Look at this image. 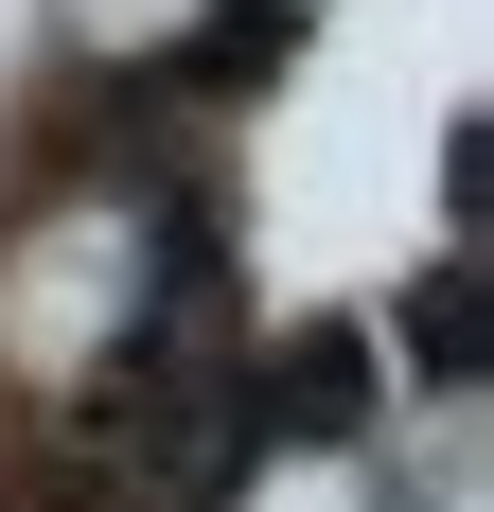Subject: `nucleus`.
Here are the masks:
<instances>
[{
    "mask_svg": "<svg viewBox=\"0 0 494 512\" xmlns=\"http://www.w3.org/2000/svg\"><path fill=\"white\" fill-rule=\"evenodd\" d=\"M230 424L247 442H353L371 424V336H283L265 371H230Z\"/></svg>",
    "mask_w": 494,
    "mask_h": 512,
    "instance_id": "1",
    "label": "nucleus"
},
{
    "mask_svg": "<svg viewBox=\"0 0 494 512\" xmlns=\"http://www.w3.org/2000/svg\"><path fill=\"white\" fill-rule=\"evenodd\" d=\"M477 265H424L406 283V354H424V389H477V301H459Z\"/></svg>",
    "mask_w": 494,
    "mask_h": 512,
    "instance_id": "2",
    "label": "nucleus"
},
{
    "mask_svg": "<svg viewBox=\"0 0 494 512\" xmlns=\"http://www.w3.org/2000/svg\"><path fill=\"white\" fill-rule=\"evenodd\" d=\"M177 71H195V89H247V71H283V0H230V18L177 53Z\"/></svg>",
    "mask_w": 494,
    "mask_h": 512,
    "instance_id": "3",
    "label": "nucleus"
}]
</instances>
